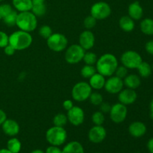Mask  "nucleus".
Wrapping results in <instances>:
<instances>
[{
  "instance_id": "obj_8",
  "label": "nucleus",
  "mask_w": 153,
  "mask_h": 153,
  "mask_svg": "<svg viewBox=\"0 0 153 153\" xmlns=\"http://www.w3.org/2000/svg\"><path fill=\"white\" fill-rule=\"evenodd\" d=\"M85 50L79 44H73L69 46L65 52L64 58L70 64H76L83 60Z\"/></svg>"
},
{
  "instance_id": "obj_16",
  "label": "nucleus",
  "mask_w": 153,
  "mask_h": 153,
  "mask_svg": "<svg viewBox=\"0 0 153 153\" xmlns=\"http://www.w3.org/2000/svg\"><path fill=\"white\" fill-rule=\"evenodd\" d=\"M3 132L7 136L14 137L17 135L20 130V127L16 121L11 119H7L1 125Z\"/></svg>"
},
{
  "instance_id": "obj_31",
  "label": "nucleus",
  "mask_w": 153,
  "mask_h": 153,
  "mask_svg": "<svg viewBox=\"0 0 153 153\" xmlns=\"http://www.w3.org/2000/svg\"><path fill=\"white\" fill-rule=\"evenodd\" d=\"M91 120H92L93 123L95 126H102V124L105 122V114L102 113L100 111L94 112L91 117Z\"/></svg>"
},
{
  "instance_id": "obj_9",
  "label": "nucleus",
  "mask_w": 153,
  "mask_h": 153,
  "mask_svg": "<svg viewBox=\"0 0 153 153\" xmlns=\"http://www.w3.org/2000/svg\"><path fill=\"white\" fill-rule=\"evenodd\" d=\"M111 13V6L105 1H98L91 6V15L97 20H102L108 17Z\"/></svg>"
},
{
  "instance_id": "obj_19",
  "label": "nucleus",
  "mask_w": 153,
  "mask_h": 153,
  "mask_svg": "<svg viewBox=\"0 0 153 153\" xmlns=\"http://www.w3.org/2000/svg\"><path fill=\"white\" fill-rule=\"evenodd\" d=\"M105 81V77L97 72L89 79V85L92 89L99 91L104 88Z\"/></svg>"
},
{
  "instance_id": "obj_51",
  "label": "nucleus",
  "mask_w": 153,
  "mask_h": 153,
  "mask_svg": "<svg viewBox=\"0 0 153 153\" xmlns=\"http://www.w3.org/2000/svg\"><path fill=\"white\" fill-rule=\"evenodd\" d=\"M96 153H101V152H96Z\"/></svg>"
},
{
  "instance_id": "obj_41",
  "label": "nucleus",
  "mask_w": 153,
  "mask_h": 153,
  "mask_svg": "<svg viewBox=\"0 0 153 153\" xmlns=\"http://www.w3.org/2000/svg\"><path fill=\"white\" fill-rule=\"evenodd\" d=\"M61 151L62 150L58 146L51 145L49 147H47L45 153H61Z\"/></svg>"
},
{
  "instance_id": "obj_13",
  "label": "nucleus",
  "mask_w": 153,
  "mask_h": 153,
  "mask_svg": "<svg viewBox=\"0 0 153 153\" xmlns=\"http://www.w3.org/2000/svg\"><path fill=\"white\" fill-rule=\"evenodd\" d=\"M107 131L102 126H93L88 132V138L94 143H100L105 139Z\"/></svg>"
},
{
  "instance_id": "obj_52",
  "label": "nucleus",
  "mask_w": 153,
  "mask_h": 153,
  "mask_svg": "<svg viewBox=\"0 0 153 153\" xmlns=\"http://www.w3.org/2000/svg\"><path fill=\"white\" fill-rule=\"evenodd\" d=\"M2 1V0H0V1Z\"/></svg>"
},
{
  "instance_id": "obj_4",
  "label": "nucleus",
  "mask_w": 153,
  "mask_h": 153,
  "mask_svg": "<svg viewBox=\"0 0 153 153\" xmlns=\"http://www.w3.org/2000/svg\"><path fill=\"white\" fill-rule=\"evenodd\" d=\"M67 138V131L64 127L53 126L46 132V139L50 145L59 146L65 143Z\"/></svg>"
},
{
  "instance_id": "obj_53",
  "label": "nucleus",
  "mask_w": 153,
  "mask_h": 153,
  "mask_svg": "<svg viewBox=\"0 0 153 153\" xmlns=\"http://www.w3.org/2000/svg\"><path fill=\"white\" fill-rule=\"evenodd\" d=\"M138 153H140V152H138Z\"/></svg>"
},
{
  "instance_id": "obj_43",
  "label": "nucleus",
  "mask_w": 153,
  "mask_h": 153,
  "mask_svg": "<svg viewBox=\"0 0 153 153\" xmlns=\"http://www.w3.org/2000/svg\"><path fill=\"white\" fill-rule=\"evenodd\" d=\"M73 106H74L73 102H72V100H67L63 102V107H64V108L65 109L66 111L70 110Z\"/></svg>"
},
{
  "instance_id": "obj_54",
  "label": "nucleus",
  "mask_w": 153,
  "mask_h": 153,
  "mask_svg": "<svg viewBox=\"0 0 153 153\" xmlns=\"http://www.w3.org/2000/svg\"></svg>"
},
{
  "instance_id": "obj_44",
  "label": "nucleus",
  "mask_w": 153,
  "mask_h": 153,
  "mask_svg": "<svg viewBox=\"0 0 153 153\" xmlns=\"http://www.w3.org/2000/svg\"><path fill=\"white\" fill-rule=\"evenodd\" d=\"M6 120H7V115H6L5 112L0 109V126L2 125V123Z\"/></svg>"
},
{
  "instance_id": "obj_10",
  "label": "nucleus",
  "mask_w": 153,
  "mask_h": 153,
  "mask_svg": "<svg viewBox=\"0 0 153 153\" xmlns=\"http://www.w3.org/2000/svg\"><path fill=\"white\" fill-rule=\"evenodd\" d=\"M128 114V109L126 105L120 102L111 105L109 115L110 118L115 123H121L126 119Z\"/></svg>"
},
{
  "instance_id": "obj_46",
  "label": "nucleus",
  "mask_w": 153,
  "mask_h": 153,
  "mask_svg": "<svg viewBox=\"0 0 153 153\" xmlns=\"http://www.w3.org/2000/svg\"><path fill=\"white\" fill-rule=\"evenodd\" d=\"M149 117L153 120V99L151 101L150 105H149Z\"/></svg>"
},
{
  "instance_id": "obj_45",
  "label": "nucleus",
  "mask_w": 153,
  "mask_h": 153,
  "mask_svg": "<svg viewBox=\"0 0 153 153\" xmlns=\"http://www.w3.org/2000/svg\"><path fill=\"white\" fill-rule=\"evenodd\" d=\"M147 149L149 153H153V137H151L147 142Z\"/></svg>"
},
{
  "instance_id": "obj_26",
  "label": "nucleus",
  "mask_w": 153,
  "mask_h": 153,
  "mask_svg": "<svg viewBox=\"0 0 153 153\" xmlns=\"http://www.w3.org/2000/svg\"><path fill=\"white\" fill-rule=\"evenodd\" d=\"M22 148V143L16 137H12L7 141V149L13 153H19Z\"/></svg>"
},
{
  "instance_id": "obj_38",
  "label": "nucleus",
  "mask_w": 153,
  "mask_h": 153,
  "mask_svg": "<svg viewBox=\"0 0 153 153\" xmlns=\"http://www.w3.org/2000/svg\"><path fill=\"white\" fill-rule=\"evenodd\" d=\"M9 44V36L5 32L0 31V48H4Z\"/></svg>"
},
{
  "instance_id": "obj_1",
  "label": "nucleus",
  "mask_w": 153,
  "mask_h": 153,
  "mask_svg": "<svg viewBox=\"0 0 153 153\" xmlns=\"http://www.w3.org/2000/svg\"><path fill=\"white\" fill-rule=\"evenodd\" d=\"M118 67L117 58L111 53H106L97 59L96 63V69L97 73H100L105 77H110L114 74Z\"/></svg>"
},
{
  "instance_id": "obj_23",
  "label": "nucleus",
  "mask_w": 153,
  "mask_h": 153,
  "mask_svg": "<svg viewBox=\"0 0 153 153\" xmlns=\"http://www.w3.org/2000/svg\"><path fill=\"white\" fill-rule=\"evenodd\" d=\"M61 153H85V150L79 142L71 141L64 146Z\"/></svg>"
},
{
  "instance_id": "obj_25",
  "label": "nucleus",
  "mask_w": 153,
  "mask_h": 153,
  "mask_svg": "<svg viewBox=\"0 0 153 153\" xmlns=\"http://www.w3.org/2000/svg\"><path fill=\"white\" fill-rule=\"evenodd\" d=\"M139 76L142 78H148L151 76L152 73V66L146 61H142L141 64L137 68Z\"/></svg>"
},
{
  "instance_id": "obj_49",
  "label": "nucleus",
  "mask_w": 153,
  "mask_h": 153,
  "mask_svg": "<svg viewBox=\"0 0 153 153\" xmlns=\"http://www.w3.org/2000/svg\"><path fill=\"white\" fill-rule=\"evenodd\" d=\"M31 153H45V152H43V150H41V149H34V150H33Z\"/></svg>"
},
{
  "instance_id": "obj_14",
  "label": "nucleus",
  "mask_w": 153,
  "mask_h": 153,
  "mask_svg": "<svg viewBox=\"0 0 153 153\" xmlns=\"http://www.w3.org/2000/svg\"><path fill=\"white\" fill-rule=\"evenodd\" d=\"M79 45L86 50H90L95 44V36L91 30H85L79 35Z\"/></svg>"
},
{
  "instance_id": "obj_27",
  "label": "nucleus",
  "mask_w": 153,
  "mask_h": 153,
  "mask_svg": "<svg viewBox=\"0 0 153 153\" xmlns=\"http://www.w3.org/2000/svg\"><path fill=\"white\" fill-rule=\"evenodd\" d=\"M31 11L37 17H41V16H44L46 13V4H45V3L33 4Z\"/></svg>"
},
{
  "instance_id": "obj_18",
  "label": "nucleus",
  "mask_w": 153,
  "mask_h": 153,
  "mask_svg": "<svg viewBox=\"0 0 153 153\" xmlns=\"http://www.w3.org/2000/svg\"><path fill=\"white\" fill-rule=\"evenodd\" d=\"M128 16L134 20H139L143 17V9L139 1L131 3L128 7Z\"/></svg>"
},
{
  "instance_id": "obj_2",
  "label": "nucleus",
  "mask_w": 153,
  "mask_h": 153,
  "mask_svg": "<svg viewBox=\"0 0 153 153\" xmlns=\"http://www.w3.org/2000/svg\"><path fill=\"white\" fill-rule=\"evenodd\" d=\"M33 41L31 34L27 31L18 30L9 36V44L16 51L24 50L29 47Z\"/></svg>"
},
{
  "instance_id": "obj_50",
  "label": "nucleus",
  "mask_w": 153,
  "mask_h": 153,
  "mask_svg": "<svg viewBox=\"0 0 153 153\" xmlns=\"http://www.w3.org/2000/svg\"><path fill=\"white\" fill-rule=\"evenodd\" d=\"M152 71H153V64H152Z\"/></svg>"
},
{
  "instance_id": "obj_33",
  "label": "nucleus",
  "mask_w": 153,
  "mask_h": 153,
  "mask_svg": "<svg viewBox=\"0 0 153 153\" xmlns=\"http://www.w3.org/2000/svg\"><path fill=\"white\" fill-rule=\"evenodd\" d=\"M89 100L92 105L96 106H100V104L103 102V97L100 93L92 92L90 96Z\"/></svg>"
},
{
  "instance_id": "obj_30",
  "label": "nucleus",
  "mask_w": 153,
  "mask_h": 153,
  "mask_svg": "<svg viewBox=\"0 0 153 153\" xmlns=\"http://www.w3.org/2000/svg\"><path fill=\"white\" fill-rule=\"evenodd\" d=\"M17 14L18 13L16 12V10H12L9 14H7V16H4V17L2 19L3 21H4V24L7 25V26H13V25H16Z\"/></svg>"
},
{
  "instance_id": "obj_15",
  "label": "nucleus",
  "mask_w": 153,
  "mask_h": 153,
  "mask_svg": "<svg viewBox=\"0 0 153 153\" xmlns=\"http://www.w3.org/2000/svg\"><path fill=\"white\" fill-rule=\"evenodd\" d=\"M137 94L135 90L130 89V88H126L123 89L118 94V100L119 102L128 105H131L137 100Z\"/></svg>"
},
{
  "instance_id": "obj_7",
  "label": "nucleus",
  "mask_w": 153,
  "mask_h": 153,
  "mask_svg": "<svg viewBox=\"0 0 153 153\" xmlns=\"http://www.w3.org/2000/svg\"><path fill=\"white\" fill-rule=\"evenodd\" d=\"M121 63L127 69H137L143 61L142 57L137 52L134 50L126 51L120 58Z\"/></svg>"
},
{
  "instance_id": "obj_36",
  "label": "nucleus",
  "mask_w": 153,
  "mask_h": 153,
  "mask_svg": "<svg viewBox=\"0 0 153 153\" xmlns=\"http://www.w3.org/2000/svg\"><path fill=\"white\" fill-rule=\"evenodd\" d=\"M13 10L12 6L9 4H0V19H2L4 16L10 13Z\"/></svg>"
},
{
  "instance_id": "obj_42",
  "label": "nucleus",
  "mask_w": 153,
  "mask_h": 153,
  "mask_svg": "<svg viewBox=\"0 0 153 153\" xmlns=\"http://www.w3.org/2000/svg\"><path fill=\"white\" fill-rule=\"evenodd\" d=\"M145 49L149 55H153V40H149L145 45Z\"/></svg>"
},
{
  "instance_id": "obj_17",
  "label": "nucleus",
  "mask_w": 153,
  "mask_h": 153,
  "mask_svg": "<svg viewBox=\"0 0 153 153\" xmlns=\"http://www.w3.org/2000/svg\"><path fill=\"white\" fill-rule=\"evenodd\" d=\"M147 131V128L145 123L140 121H134L131 123L128 126V132L132 137L139 138L145 135Z\"/></svg>"
},
{
  "instance_id": "obj_47",
  "label": "nucleus",
  "mask_w": 153,
  "mask_h": 153,
  "mask_svg": "<svg viewBox=\"0 0 153 153\" xmlns=\"http://www.w3.org/2000/svg\"><path fill=\"white\" fill-rule=\"evenodd\" d=\"M32 1L33 4H42V3H45L46 0H31Z\"/></svg>"
},
{
  "instance_id": "obj_39",
  "label": "nucleus",
  "mask_w": 153,
  "mask_h": 153,
  "mask_svg": "<svg viewBox=\"0 0 153 153\" xmlns=\"http://www.w3.org/2000/svg\"><path fill=\"white\" fill-rule=\"evenodd\" d=\"M111 108V105L108 102H102L100 105V111L104 114H109Z\"/></svg>"
},
{
  "instance_id": "obj_20",
  "label": "nucleus",
  "mask_w": 153,
  "mask_h": 153,
  "mask_svg": "<svg viewBox=\"0 0 153 153\" xmlns=\"http://www.w3.org/2000/svg\"><path fill=\"white\" fill-rule=\"evenodd\" d=\"M124 85L127 88H130L132 90H136L140 87L141 84L140 76L136 74L127 75L123 79Z\"/></svg>"
},
{
  "instance_id": "obj_48",
  "label": "nucleus",
  "mask_w": 153,
  "mask_h": 153,
  "mask_svg": "<svg viewBox=\"0 0 153 153\" xmlns=\"http://www.w3.org/2000/svg\"><path fill=\"white\" fill-rule=\"evenodd\" d=\"M0 153H13L9 151L7 149H0Z\"/></svg>"
},
{
  "instance_id": "obj_22",
  "label": "nucleus",
  "mask_w": 153,
  "mask_h": 153,
  "mask_svg": "<svg viewBox=\"0 0 153 153\" xmlns=\"http://www.w3.org/2000/svg\"><path fill=\"white\" fill-rule=\"evenodd\" d=\"M12 4L18 12L30 11L33 5L31 0H12Z\"/></svg>"
},
{
  "instance_id": "obj_29",
  "label": "nucleus",
  "mask_w": 153,
  "mask_h": 153,
  "mask_svg": "<svg viewBox=\"0 0 153 153\" xmlns=\"http://www.w3.org/2000/svg\"><path fill=\"white\" fill-rule=\"evenodd\" d=\"M97 73V69L94 65H87L85 64L81 70V75L85 79H90Z\"/></svg>"
},
{
  "instance_id": "obj_24",
  "label": "nucleus",
  "mask_w": 153,
  "mask_h": 153,
  "mask_svg": "<svg viewBox=\"0 0 153 153\" xmlns=\"http://www.w3.org/2000/svg\"><path fill=\"white\" fill-rule=\"evenodd\" d=\"M140 28L142 33L146 35H153V19L145 18L140 22Z\"/></svg>"
},
{
  "instance_id": "obj_34",
  "label": "nucleus",
  "mask_w": 153,
  "mask_h": 153,
  "mask_svg": "<svg viewBox=\"0 0 153 153\" xmlns=\"http://www.w3.org/2000/svg\"><path fill=\"white\" fill-rule=\"evenodd\" d=\"M39 34H40L43 38L47 40V39L52 34V30L49 25H42V26L39 28Z\"/></svg>"
},
{
  "instance_id": "obj_37",
  "label": "nucleus",
  "mask_w": 153,
  "mask_h": 153,
  "mask_svg": "<svg viewBox=\"0 0 153 153\" xmlns=\"http://www.w3.org/2000/svg\"><path fill=\"white\" fill-rule=\"evenodd\" d=\"M114 74L115 76H117V77L120 78V79H123L124 78L128 75V69H127L126 67H124L123 65L118 66L116 71H115Z\"/></svg>"
},
{
  "instance_id": "obj_12",
  "label": "nucleus",
  "mask_w": 153,
  "mask_h": 153,
  "mask_svg": "<svg viewBox=\"0 0 153 153\" xmlns=\"http://www.w3.org/2000/svg\"><path fill=\"white\" fill-rule=\"evenodd\" d=\"M123 79L118 78L117 76H110L105 81L104 88L108 93L111 94H119L123 89Z\"/></svg>"
},
{
  "instance_id": "obj_5",
  "label": "nucleus",
  "mask_w": 153,
  "mask_h": 153,
  "mask_svg": "<svg viewBox=\"0 0 153 153\" xmlns=\"http://www.w3.org/2000/svg\"><path fill=\"white\" fill-rule=\"evenodd\" d=\"M92 93V88L89 83L79 82L73 86L72 89V97L76 102H85L88 100Z\"/></svg>"
},
{
  "instance_id": "obj_35",
  "label": "nucleus",
  "mask_w": 153,
  "mask_h": 153,
  "mask_svg": "<svg viewBox=\"0 0 153 153\" xmlns=\"http://www.w3.org/2000/svg\"><path fill=\"white\" fill-rule=\"evenodd\" d=\"M97 21V19L91 15L86 16L85 20H84V26L87 30H91L96 26Z\"/></svg>"
},
{
  "instance_id": "obj_21",
  "label": "nucleus",
  "mask_w": 153,
  "mask_h": 153,
  "mask_svg": "<svg viewBox=\"0 0 153 153\" xmlns=\"http://www.w3.org/2000/svg\"><path fill=\"white\" fill-rule=\"evenodd\" d=\"M119 25L120 28L123 31H126V32H130L134 29L135 23H134V19H131L128 15V16H121L119 20Z\"/></svg>"
},
{
  "instance_id": "obj_6",
  "label": "nucleus",
  "mask_w": 153,
  "mask_h": 153,
  "mask_svg": "<svg viewBox=\"0 0 153 153\" xmlns=\"http://www.w3.org/2000/svg\"><path fill=\"white\" fill-rule=\"evenodd\" d=\"M46 43L51 50L59 52L64 51L67 47L68 40L61 33H52V35L46 40Z\"/></svg>"
},
{
  "instance_id": "obj_28",
  "label": "nucleus",
  "mask_w": 153,
  "mask_h": 153,
  "mask_svg": "<svg viewBox=\"0 0 153 153\" xmlns=\"http://www.w3.org/2000/svg\"><path fill=\"white\" fill-rule=\"evenodd\" d=\"M53 124L55 126L59 127H64L67 125V122H68V119H67V115L64 114L59 113L57 114L53 118Z\"/></svg>"
},
{
  "instance_id": "obj_3",
  "label": "nucleus",
  "mask_w": 153,
  "mask_h": 153,
  "mask_svg": "<svg viewBox=\"0 0 153 153\" xmlns=\"http://www.w3.org/2000/svg\"><path fill=\"white\" fill-rule=\"evenodd\" d=\"M16 25L19 30L29 33L31 32L37 27V16L31 10L19 12L16 17Z\"/></svg>"
},
{
  "instance_id": "obj_40",
  "label": "nucleus",
  "mask_w": 153,
  "mask_h": 153,
  "mask_svg": "<svg viewBox=\"0 0 153 153\" xmlns=\"http://www.w3.org/2000/svg\"><path fill=\"white\" fill-rule=\"evenodd\" d=\"M16 49H15L14 48H13V46L10 44L7 45V46L4 48V54L7 55H9V56H10V55H13V54L15 53V52H16Z\"/></svg>"
},
{
  "instance_id": "obj_11",
  "label": "nucleus",
  "mask_w": 153,
  "mask_h": 153,
  "mask_svg": "<svg viewBox=\"0 0 153 153\" xmlns=\"http://www.w3.org/2000/svg\"><path fill=\"white\" fill-rule=\"evenodd\" d=\"M67 117L68 122L74 126L82 125L85 121V112L83 109L79 106H73L70 110L67 111Z\"/></svg>"
},
{
  "instance_id": "obj_32",
  "label": "nucleus",
  "mask_w": 153,
  "mask_h": 153,
  "mask_svg": "<svg viewBox=\"0 0 153 153\" xmlns=\"http://www.w3.org/2000/svg\"><path fill=\"white\" fill-rule=\"evenodd\" d=\"M97 55L92 52H85L83 57V61L87 65H94L97 63Z\"/></svg>"
}]
</instances>
